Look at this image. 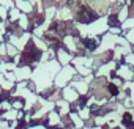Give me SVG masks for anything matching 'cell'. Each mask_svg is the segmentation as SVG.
Wrapping results in <instances>:
<instances>
[]
</instances>
